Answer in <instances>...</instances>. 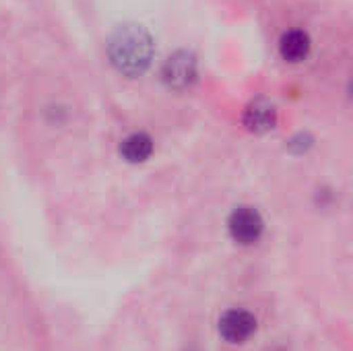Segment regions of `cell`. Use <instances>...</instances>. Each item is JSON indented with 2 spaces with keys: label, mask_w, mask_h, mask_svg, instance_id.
Instances as JSON below:
<instances>
[{
  "label": "cell",
  "mask_w": 353,
  "mask_h": 351,
  "mask_svg": "<svg viewBox=\"0 0 353 351\" xmlns=\"http://www.w3.org/2000/svg\"><path fill=\"white\" fill-rule=\"evenodd\" d=\"M312 50V39L304 29H290L279 39V54L288 62H302Z\"/></svg>",
  "instance_id": "8992f818"
},
{
  "label": "cell",
  "mask_w": 353,
  "mask_h": 351,
  "mask_svg": "<svg viewBox=\"0 0 353 351\" xmlns=\"http://www.w3.org/2000/svg\"><path fill=\"white\" fill-rule=\"evenodd\" d=\"M256 331V319L246 310H228L219 321V335L228 343H244Z\"/></svg>",
  "instance_id": "277c9868"
},
{
  "label": "cell",
  "mask_w": 353,
  "mask_h": 351,
  "mask_svg": "<svg viewBox=\"0 0 353 351\" xmlns=\"http://www.w3.org/2000/svg\"><path fill=\"white\" fill-rule=\"evenodd\" d=\"M153 153V139L147 132H132L120 143V155L128 163H143Z\"/></svg>",
  "instance_id": "52a82bcc"
},
{
  "label": "cell",
  "mask_w": 353,
  "mask_h": 351,
  "mask_svg": "<svg viewBox=\"0 0 353 351\" xmlns=\"http://www.w3.org/2000/svg\"><path fill=\"white\" fill-rule=\"evenodd\" d=\"M230 236L244 246H250L261 240L265 232V221L254 207H238L232 211L228 221Z\"/></svg>",
  "instance_id": "3957f363"
},
{
  "label": "cell",
  "mask_w": 353,
  "mask_h": 351,
  "mask_svg": "<svg viewBox=\"0 0 353 351\" xmlns=\"http://www.w3.org/2000/svg\"><path fill=\"white\" fill-rule=\"evenodd\" d=\"M199 79V60L188 50H176L161 66V81L172 91H186Z\"/></svg>",
  "instance_id": "7a4b0ae2"
},
{
  "label": "cell",
  "mask_w": 353,
  "mask_h": 351,
  "mask_svg": "<svg viewBox=\"0 0 353 351\" xmlns=\"http://www.w3.org/2000/svg\"><path fill=\"white\" fill-rule=\"evenodd\" d=\"M105 52L110 58V64L126 79H139L143 77L153 60L155 54V41L153 35L137 23H124L118 25L105 43Z\"/></svg>",
  "instance_id": "6da1fadb"
},
{
  "label": "cell",
  "mask_w": 353,
  "mask_h": 351,
  "mask_svg": "<svg viewBox=\"0 0 353 351\" xmlns=\"http://www.w3.org/2000/svg\"><path fill=\"white\" fill-rule=\"evenodd\" d=\"M242 122L250 132L265 134V132H269V130H273L277 126V108L269 99L259 97V99H254V101H250L246 106Z\"/></svg>",
  "instance_id": "5b68a950"
},
{
  "label": "cell",
  "mask_w": 353,
  "mask_h": 351,
  "mask_svg": "<svg viewBox=\"0 0 353 351\" xmlns=\"http://www.w3.org/2000/svg\"><path fill=\"white\" fill-rule=\"evenodd\" d=\"M312 145H314V139H312L308 132H298V134L288 143L290 151H294V153H306Z\"/></svg>",
  "instance_id": "ba28073f"
}]
</instances>
